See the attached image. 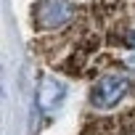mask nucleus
I'll list each match as a JSON object with an SVG mask.
<instances>
[{
    "label": "nucleus",
    "mask_w": 135,
    "mask_h": 135,
    "mask_svg": "<svg viewBox=\"0 0 135 135\" xmlns=\"http://www.w3.org/2000/svg\"><path fill=\"white\" fill-rule=\"evenodd\" d=\"M72 16H74V6L69 0H42V3H37L35 11V21L40 29H58L69 24Z\"/></svg>",
    "instance_id": "2"
},
{
    "label": "nucleus",
    "mask_w": 135,
    "mask_h": 135,
    "mask_svg": "<svg viewBox=\"0 0 135 135\" xmlns=\"http://www.w3.org/2000/svg\"><path fill=\"white\" fill-rule=\"evenodd\" d=\"M127 66H130V69L135 72V56H130V58H127Z\"/></svg>",
    "instance_id": "4"
},
{
    "label": "nucleus",
    "mask_w": 135,
    "mask_h": 135,
    "mask_svg": "<svg viewBox=\"0 0 135 135\" xmlns=\"http://www.w3.org/2000/svg\"><path fill=\"white\" fill-rule=\"evenodd\" d=\"M127 90H130V80H127L124 74H106V77L98 80V85L93 88L90 101H93L95 109H111V106H117V103L127 95Z\"/></svg>",
    "instance_id": "1"
},
{
    "label": "nucleus",
    "mask_w": 135,
    "mask_h": 135,
    "mask_svg": "<svg viewBox=\"0 0 135 135\" xmlns=\"http://www.w3.org/2000/svg\"><path fill=\"white\" fill-rule=\"evenodd\" d=\"M127 42H130V45L135 48V32H130V35H127Z\"/></svg>",
    "instance_id": "5"
},
{
    "label": "nucleus",
    "mask_w": 135,
    "mask_h": 135,
    "mask_svg": "<svg viewBox=\"0 0 135 135\" xmlns=\"http://www.w3.org/2000/svg\"><path fill=\"white\" fill-rule=\"evenodd\" d=\"M64 93H66V88H64L58 80L45 77V80L40 82V88H37V106H40V111H53V109L64 101Z\"/></svg>",
    "instance_id": "3"
}]
</instances>
